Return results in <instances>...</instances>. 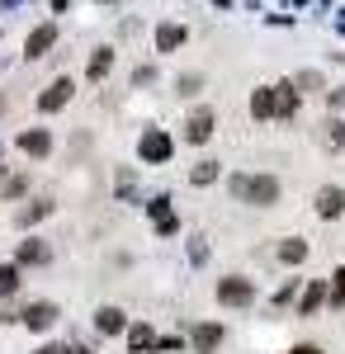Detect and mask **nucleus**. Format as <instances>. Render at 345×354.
Here are the masks:
<instances>
[{"instance_id": "1", "label": "nucleus", "mask_w": 345, "mask_h": 354, "mask_svg": "<svg viewBox=\"0 0 345 354\" xmlns=\"http://www.w3.org/2000/svg\"><path fill=\"white\" fill-rule=\"evenodd\" d=\"M227 189L237 203H251V208H274L279 203V180L274 175H227Z\"/></svg>"}, {"instance_id": "2", "label": "nucleus", "mask_w": 345, "mask_h": 354, "mask_svg": "<svg viewBox=\"0 0 345 354\" xmlns=\"http://www.w3.org/2000/svg\"><path fill=\"white\" fill-rule=\"evenodd\" d=\"M218 302H222V307H251V302H256V283H251L246 274H227V279L218 283Z\"/></svg>"}, {"instance_id": "3", "label": "nucleus", "mask_w": 345, "mask_h": 354, "mask_svg": "<svg viewBox=\"0 0 345 354\" xmlns=\"http://www.w3.org/2000/svg\"><path fill=\"white\" fill-rule=\"evenodd\" d=\"M170 151H175V142L161 133V128H147L142 142H137V156H142L147 165H166V161H170Z\"/></svg>"}, {"instance_id": "4", "label": "nucleus", "mask_w": 345, "mask_h": 354, "mask_svg": "<svg viewBox=\"0 0 345 354\" xmlns=\"http://www.w3.org/2000/svg\"><path fill=\"white\" fill-rule=\"evenodd\" d=\"M71 95H76V81L71 76H57L43 95H38V113H57V109H67L71 104Z\"/></svg>"}, {"instance_id": "5", "label": "nucleus", "mask_w": 345, "mask_h": 354, "mask_svg": "<svg viewBox=\"0 0 345 354\" xmlns=\"http://www.w3.org/2000/svg\"><path fill=\"white\" fill-rule=\"evenodd\" d=\"M147 213H152V227H157L161 236H175V232H180V218H175V208H170L166 194H157V198L147 203Z\"/></svg>"}, {"instance_id": "6", "label": "nucleus", "mask_w": 345, "mask_h": 354, "mask_svg": "<svg viewBox=\"0 0 345 354\" xmlns=\"http://www.w3.org/2000/svg\"><path fill=\"white\" fill-rule=\"evenodd\" d=\"M57 302H28L24 312H19V322H24L28 330H48V326H57Z\"/></svg>"}, {"instance_id": "7", "label": "nucleus", "mask_w": 345, "mask_h": 354, "mask_svg": "<svg viewBox=\"0 0 345 354\" xmlns=\"http://www.w3.org/2000/svg\"><path fill=\"white\" fill-rule=\"evenodd\" d=\"M222 340H227V326H222V322H199V326H194V350L199 354H218Z\"/></svg>"}, {"instance_id": "8", "label": "nucleus", "mask_w": 345, "mask_h": 354, "mask_svg": "<svg viewBox=\"0 0 345 354\" xmlns=\"http://www.w3.org/2000/svg\"><path fill=\"white\" fill-rule=\"evenodd\" d=\"M209 137H213V109H194L185 118V142L189 147H204Z\"/></svg>"}, {"instance_id": "9", "label": "nucleus", "mask_w": 345, "mask_h": 354, "mask_svg": "<svg viewBox=\"0 0 345 354\" xmlns=\"http://www.w3.org/2000/svg\"><path fill=\"white\" fill-rule=\"evenodd\" d=\"M53 43H57V24H38L33 33H28V43H24V57H28V62H38V57L53 53Z\"/></svg>"}, {"instance_id": "10", "label": "nucleus", "mask_w": 345, "mask_h": 354, "mask_svg": "<svg viewBox=\"0 0 345 354\" xmlns=\"http://www.w3.org/2000/svg\"><path fill=\"white\" fill-rule=\"evenodd\" d=\"M341 213H345V189L341 185H321L317 189V218L331 222V218H341Z\"/></svg>"}, {"instance_id": "11", "label": "nucleus", "mask_w": 345, "mask_h": 354, "mask_svg": "<svg viewBox=\"0 0 345 354\" xmlns=\"http://www.w3.org/2000/svg\"><path fill=\"white\" fill-rule=\"evenodd\" d=\"M19 151H24V156H48V151H53V133H48V128L19 133Z\"/></svg>"}, {"instance_id": "12", "label": "nucleus", "mask_w": 345, "mask_h": 354, "mask_svg": "<svg viewBox=\"0 0 345 354\" xmlns=\"http://www.w3.org/2000/svg\"><path fill=\"white\" fill-rule=\"evenodd\" d=\"M251 118H256V123H265V118H279V104H274V85H260V90L251 95Z\"/></svg>"}, {"instance_id": "13", "label": "nucleus", "mask_w": 345, "mask_h": 354, "mask_svg": "<svg viewBox=\"0 0 345 354\" xmlns=\"http://www.w3.org/2000/svg\"><path fill=\"white\" fill-rule=\"evenodd\" d=\"M95 330H100V335H123V330H128L123 307H100V312H95Z\"/></svg>"}, {"instance_id": "14", "label": "nucleus", "mask_w": 345, "mask_h": 354, "mask_svg": "<svg viewBox=\"0 0 345 354\" xmlns=\"http://www.w3.org/2000/svg\"><path fill=\"white\" fill-rule=\"evenodd\" d=\"M326 298H331V288H326L321 279H312V283L303 288V298H298V317H312V312H317Z\"/></svg>"}, {"instance_id": "15", "label": "nucleus", "mask_w": 345, "mask_h": 354, "mask_svg": "<svg viewBox=\"0 0 345 354\" xmlns=\"http://www.w3.org/2000/svg\"><path fill=\"white\" fill-rule=\"evenodd\" d=\"M185 43H189L185 24H161L157 28V53H175V48H185Z\"/></svg>"}, {"instance_id": "16", "label": "nucleus", "mask_w": 345, "mask_h": 354, "mask_svg": "<svg viewBox=\"0 0 345 354\" xmlns=\"http://www.w3.org/2000/svg\"><path fill=\"white\" fill-rule=\"evenodd\" d=\"M298 95H303V90H298L293 81H279V85H274V104H279V118H293V113H298Z\"/></svg>"}, {"instance_id": "17", "label": "nucleus", "mask_w": 345, "mask_h": 354, "mask_svg": "<svg viewBox=\"0 0 345 354\" xmlns=\"http://www.w3.org/2000/svg\"><path fill=\"white\" fill-rule=\"evenodd\" d=\"M109 71H114V48H95L90 66H85V81H105Z\"/></svg>"}, {"instance_id": "18", "label": "nucleus", "mask_w": 345, "mask_h": 354, "mask_svg": "<svg viewBox=\"0 0 345 354\" xmlns=\"http://www.w3.org/2000/svg\"><path fill=\"white\" fill-rule=\"evenodd\" d=\"M53 260V250H48V241H38V236H28V241H19V265H48Z\"/></svg>"}, {"instance_id": "19", "label": "nucleus", "mask_w": 345, "mask_h": 354, "mask_svg": "<svg viewBox=\"0 0 345 354\" xmlns=\"http://www.w3.org/2000/svg\"><path fill=\"white\" fill-rule=\"evenodd\" d=\"M317 142L326 147V151H341V147H345V123H341V118H326L321 133H317Z\"/></svg>"}, {"instance_id": "20", "label": "nucleus", "mask_w": 345, "mask_h": 354, "mask_svg": "<svg viewBox=\"0 0 345 354\" xmlns=\"http://www.w3.org/2000/svg\"><path fill=\"white\" fill-rule=\"evenodd\" d=\"M152 345H157V330L147 326V322H137V326H128V350H133V354H147Z\"/></svg>"}, {"instance_id": "21", "label": "nucleus", "mask_w": 345, "mask_h": 354, "mask_svg": "<svg viewBox=\"0 0 345 354\" xmlns=\"http://www.w3.org/2000/svg\"><path fill=\"white\" fill-rule=\"evenodd\" d=\"M279 260H284V265H303V260H308V241H303V236H284V241H279Z\"/></svg>"}, {"instance_id": "22", "label": "nucleus", "mask_w": 345, "mask_h": 354, "mask_svg": "<svg viewBox=\"0 0 345 354\" xmlns=\"http://www.w3.org/2000/svg\"><path fill=\"white\" fill-rule=\"evenodd\" d=\"M218 175H222V170H218V161H199L194 170H189V185H199V189H204V185H213Z\"/></svg>"}, {"instance_id": "23", "label": "nucleus", "mask_w": 345, "mask_h": 354, "mask_svg": "<svg viewBox=\"0 0 345 354\" xmlns=\"http://www.w3.org/2000/svg\"><path fill=\"white\" fill-rule=\"evenodd\" d=\"M48 213H53V203H28V208L15 213V222H19V227H33V222H43Z\"/></svg>"}, {"instance_id": "24", "label": "nucleus", "mask_w": 345, "mask_h": 354, "mask_svg": "<svg viewBox=\"0 0 345 354\" xmlns=\"http://www.w3.org/2000/svg\"><path fill=\"white\" fill-rule=\"evenodd\" d=\"M326 288H331V298H326V302H331V307H345V265L331 274V283H326Z\"/></svg>"}, {"instance_id": "25", "label": "nucleus", "mask_w": 345, "mask_h": 354, "mask_svg": "<svg viewBox=\"0 0 345 354\" xmlns=\"http://www.w3.org/2000/svg\"><path fill=\"white\" fill-rule=\"evenodd\" d=\"M19 288V265H0V298Z\"/></svg>"}, {"instance_id": "26", "label": "nucleus", "mask_w": 345, "mask_h": 354, "mask_svg": "<svg viewBox=\"0 0 345 354\" xmlns=\"http://www.w3.org/2000/svg\"><path fill=\"white\" fill-rule=\"evenodd\" d=\"M175 90H180V95H199V90H204V76H180V81H175Z\"/></svg>"}, {"instance_id": "27", "label": "nucleus", "mask_w": 345, "mask_h": 354, "mask_svg": "<svg viewBox=\"0 0 345 354\" xmlns=\"http://www.w3.org/2000/svg\"><path fill=\"white\" fill-rule=\"evenodd\" d=\"M293 85H298V90H321V76H317V71H303Z\"/></svg>"}, {"instance_id": "28", "label": "nucleus", "mask_w": 345, "mask_h": 354, "mask_svg": "<svg viewBox=\"0 0 345 354\" xmlns=\"http://www.w3.org/2000/svg\"><path fill=\"white\" fill-rule=\"evenodd\" d=\"M28 189V180L24 175H15V180H10V185H5V198H19V194Z\"/></svg>"}, {"instance_id": "29", "label": "nucleus", "mask_w": 345, "mask_h": 354, "mask_svg": "<svg viewBox=\"0 0 345 354\" xmlns=\"http://www.w3.org/2000/svg\"><path fill=\"white\" fill-rule=\"evenodd\" d=\"M293 293H298V279H289V283H284V288H279V293H274V302H279V307H284V302H293Z\"/></svg>"}, {"instance_id": "30", "label": "nucleus", "mask_w": 345, "mask_h": 354, "mask_svg": "<svg viewBox=\"0 0 345 354\" xmlns=\"http://www.w3.org/2000/svg\"><path fill=\"white\" fill-rule=\"evenodd\" d=\"M152 81H157V71H152V66H137V71H133V85H152Z\"/></svg>"}, {"instance_id": "31", "label": "nucleus", "mask_w": 345, "mask_h": 354, "mask_svg": "<svg viewBox=\"0 0 345 354\" xmlns=\"http://www.w3.org/2000/svg\"><path fill=\"white\" fill-rule=\"evenodd\" d=\"M189 260H194V265H204V260H209V245L194 241V245H189Z\"/></svg>"}, {"instance_id": "32", "label": "nucleus", "mask_w": 345, "mask_h": 354, "mask_svg": "<svg viewBox=\"0 0 345 354\" xmlns=\"http://www.w3.org/2000/svg\"><path fill=\"white\" fill-rule=\"evenodd\" d=\"M326 104H331V109H345V90H331V95H326Z\"/></svg>"}, {"instance_id": "33", "label": "nucleus", "mask_w": 345, "mask_h": 354, "mask_svg": "<svg viewBox=\"0 0 345 354\" xmlns=\"http://www.w3.org/2000/svg\"><path fill=\"white\" fill-rule=\"evenodd\" d=\"M289 354H326V350H321V345H293Z\"/></svg>"}, {"instance_id": "34", "label": "nucleus", "mask_w": 345, "mask_h": 354, "mask_svg": "<svg viewBox=\"0 0 345 354\" xmlns=\"http://www.w3.org/2000/svg\"><path fill=\"white\" fill-rule=\"evenodd\" d=\"M33 354H71V350H62V345H43V350H33Z\"/></svg>"}, {"instance_id": "35", "label": "nucleus", "mask_w": 345, "mask_h": 354, "mask_svg": "<svg viewBox=\"0 0 345 354\" xmlns=\"http://www.w3.org/2000/svg\"><path fill=\"white\" fill-rule=\"evenodd\" d=\"M0 189H5V165H0Z\"/></svg>"}, {"instance_id": "36", "label": "nucleus", "mask_w": 345, "mask_h": 354, "mask_svg": "<svg viewBox=\"0 0 345 354\" xmlns=\"http://www.w3.org/2000/svg\"><path fill=\"white\" fill-rule=\"evenodd\" d=\"M0 5H19V0H0Z\"/></svg>"}, {"instance_id": "37", "label": "nucleus", "mask_w": 345, "mask_h": 354, "mask_svg": "<svg viewBox=\"0 0 345 354\" xmlns=\"http://www.w3.org/2000/svg\"><path fill=\"white\" fill-rule=\"evenodd\" d=\"M71 354H90V350H71Z\"/></svg>"}, {"instance_id": "38", "label": "nucleus", "mask_w": 345, "mask_h": 354, "mask_svg": "<svg viewBox=\"0 0 345 354\" xmlns=\"http://www.w3.org/2000/svg\"><path fill=\"white\" fill-rule=\"evenodd\" d=\"M100 5H109V0H100Z\"/></svg>"}]
</instances>
